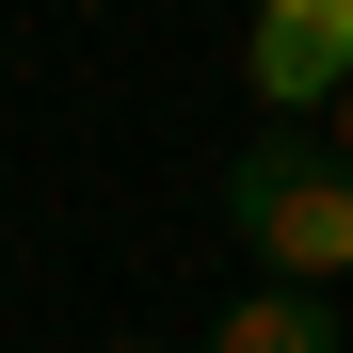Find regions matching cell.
<instances>
[{"label":"cell","mask_w":353,"mask_h":353,"mask_svg":"<svg viewBox=\"0 0 353 353\" xmlns=\"http://www.w3.org/2000/svg\"><path fill=\"white\" fill-rule=\"evenodd\" d=\"M225 241L273 289H353V161L305 145V129H257L225 161Z\"/></svg>","instance_id":"6da1fadb"},{"label":"cell","mask_w":353,"mask_h":353,"mask_svg":"<svg viewBox=\"0 0 353 353\" xmlns=\"http://www.w3.org/2000/svg\"><path fill=\"white\" fill-rule=\"evenodd\" d=\"M241 81L273 129H305V112L353 97V0H241Z\"/></svg>","instance_id":"7a4b0ae2"},{"label":"cell","mask_w":353,"mask_h":353,"mask_svg":"<svg viewBox=\"0 0 353 353\" xmlns=\"http://www.w3.org/2000/svg\"><path fill=\"white\" fill-rule=\"evenodd\" d=\"M193 353H353V337H337V289H273V273H257L241 305H209Z\"/></svg>","instance_id":"3957f363"},{"label":"cell","mask_w":353,"mask_h":353,"mask_svg":"<svg viewBox=\"0 0 353 353\" xmlns=\"http://www.w3.org/2000/svg\"><path fill=\"white\" fill-rule=\"evenodd\" d=\"M97 353H176V337H97Z\"/></svg>","instance_id":"277c9868"},{"label":"cell","mask_w":353,"mask_h":353,"mask_svg":"<svg viewBox=\"0 0 353 353\" xmlns=\"http://www.w3.org/2000/svg\"><path fill=\"white\" fill-rule=\"evenodd\" d=\"M321 145H337V161H353V97H337V129H321Z\"/></svg>","instance_id":"5b68a950"}]
</instances>
